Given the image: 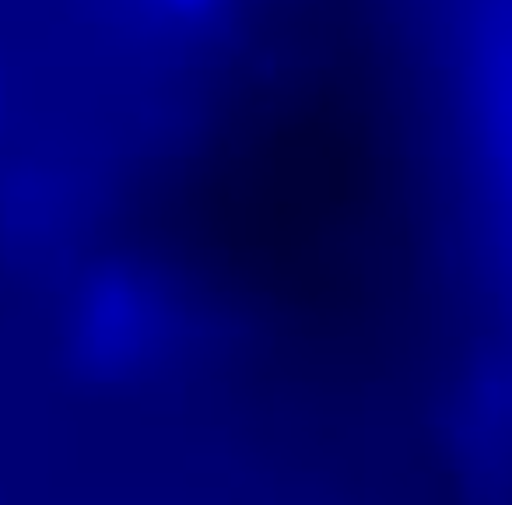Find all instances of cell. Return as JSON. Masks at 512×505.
<instances>
[{"label":"cell","instance_id":"6da1fadb","mask_svg":"<svg viewBox=\"0 0 512 505\" xmlns=\"http://www.w3.org/2000/svg\"><path fill=\"white\" fill-rule=\"evenodd\" d=\"M470 99L484 169L512 228V0L491 8L477 32Z\"/></svg>","mask_w":512,"mask_h":505}]
</instances>
